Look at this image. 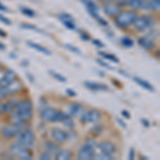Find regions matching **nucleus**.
Returning <instances> with one entry per match:
<instances>
[{"mask_svg":"<svg viewBox=\"0 0 160 160\" xmlns=\"http://www.w3.org/2000/svg\"><path fill=\"white\" fill-rule=\"evenodd\" d=\"M33 115V104L29 99H24L17 102L11 110V121L15 125H24Z\"/></svg>","mask_w":160,"mask_h":160,"instance_id":"f257e3e1","label":"nucleus"},{"mask_svg":"<svg viewBox=\"0 0 160 160\" xmlns=\"http://www.w3.org/2000/svg\"><path fill=\"white\" fill-rule=\"evenodd\" d=\"M137 16H138V14L133 11H121L117 16L114 17L115 26L121 28V29L129 27V26L133 24Z\"/></svg>","mask_w":160,"mask_h":160,"instance_id":"f03ea898","label":"nucleus"},{"mask_svg":"<svg viewBox=\"0 0 160 160\" xmlns=\"http://www.w3.org/2000/svg\"><path fill=\"white\" fill-rule=\"evenodd\" d=\"M95 146H96V141L94 139H88L84 142L83 145L80 148L78 152V159L80 160H91L95 156Z\"/></svg>","mask_w":160,"mask_h":160,"instance_id":"7ed1b4c3","label":"nucleus"},{"mask_svg":"<svg viewBox=\"0 0 160 160\" xmlns=\"http://www.w3.org/2000/svg\"><path fill=\"white\" fill-rule=\"evenodd\" d=\"M10 154H11L13 157H17V158H20L22 160H30V159H32V157H33L30 148H25L22 144H19L18 142L13 143L12 145L10 146Z\"/></svg>","mask_w":160,"mask_h":160,"instance_id":"20e7f679","label":"nucleus"},{"mask_svg":"<svg viewBox=\"0 0 160 160\" xmlns=\"http://www.w3.org/2000/svg\"><path fill=\"white\" fill-rule=\"evenodd\" d=\"M17 142L19 144H22V146L28 148H31L33 145H34L35 142V136L34 132L30 129H24L22 131H20L18 133V138H17Z\"/></svg>","mask_w":160,"mask_h":160,"instance_id":"39448f33","label":"nucleus"},{"mask_svg":"<svg viewBox=\"0 0 160 160\" xmlns=\"http://www.w3.org/2000/svg\"><path fill=\"white\" fill-rule=\"evenodd\" d=\"M24 125H15V124L4 125L3 127L1 128L0 132H1V136L3 137L4 139H13L16 136H18V133L20 131L26 129V127H24Z\"/></svg>","mask_w":160,"mask_h":160,"instance_id":"423d86ee","label":"nucleus"},{"mask_svg":"<svg viewBox=\"0 0 160 160\" xmlns=\"http://www.w3.org/2000/svg\"><path fill=\"white\" fill-rule=\"evenodd\" d=\"M102 118V113L99 110L97 109H91L87 112H84L83 114L80 117L82 123H92V124H97Z\"/></svg>","mask_w":160,"mask_h":160,"instance_id":"0eeeda50","label":"nucleus"},{"mask_svg":"<svg viewBox=\"0 0 160 160\" xmlns=\"http://www.w3.org/2000/svg\"><path fill=\"white\" fill-rule=\"evenodd\" d=\"M16 79H17V74L15 73L13 69L7 68L6 71H4L3 75H2V77L0 78V89L7 88Z\"/></svg>","mask_w":160,"mask_h":160,"instance_id":"6e6552de","label":"nucleus"},{"mask_svg":"<svg viewBox=\"0 0 160 160\" xmlns=\"http://www.w3.org/2000/svg\"><path fill=\"white\" fill-rule=\"evenodd\" d=\"M50 136L53 139V141H56L57 143L61 144V143H65L68 140V133L65 130L61 129V128L55 127L52 128L50 131Z\"/></svg>","mask_w":160,"mask_h":160,"instance_id":"1a4fd4ad","label":"nucleus"},{"mask_svg":"<svg viewBox=\"0 0 160 160\" xmlns=\"http://www.w3.org/2000/svg\"><path fill=\"white\" fill-rule=\"evenodd\" d=\"M133 27L139 32H143L151 27V22L146 16H137L136 20L133 22Z\"/></svg>","mask_w":160,"mask_h":160,"instance_id":"9d476101","label":"nucleus"},{"mask_svg":"<svg viewBox=\"0 0 160 160\" xmlns=\"http://www.w3.org/2000/svg\"><path fill=\"white\" fill-rule=\"evenodd\" d=\"M97 148L99 149L100 153L104 154H109V155H113L117 152V146L115 144H113L112 142L110 141H102L99 142L98 144H96Z\"/></svg>","mask_w":160,"mask_h":160,"instance_id":"9b49d317","label":"nucleus"},{"mask_svg":"<svg viewBox=\"0 0 160 160\" xmlns=\"http://www.w3.org/2000/svg\"><path fill=\"white\" fill-rule=\"evenodd\" d=\"M58 110L55 109V108H49L46 107L41 111V120L44 121V122H53V118H55Z\"/></svg>","mask_w":160,"mask_h":160,"instance_id":"f8f14e48","label":"nucleus"},{"mask_svg":"<svg viewBox=\"0 0 160 160\" xmlns=\"http://www.w3.org/2000/svg\"><path fill=\"white\" fill-rule=\"evenodd\" d=\"M81 2L84 4V7H86L87 11L89 12V14L96 19L98 17V10H99L98 6L93 0H81Z\"/></svg>","mask_w":160,"mask_h":160,"instance_id":"ddd939ff","label":"nucleus"},{"mask_svg":"<svg viewBox=\"0 0 160 160\" xmlns=\"http://www.w3.org/2000/svg\"><path fill=\"white\" fill-rule=\"evenodd\" d=\"M126 3L133 10H149V3L146 0H126Z\"/></svg>","mask_w":160,"mask_h":160,"instance_id":"4468645a","label":"nucleus"},{"mask_svg":"<svg viewBox=\"0 0 160 160\" xmlns=\"http://www.w3.org/2000/svg\"><path fill=\"white\" fill-rule=\"evenodd\" d=\"M104 12L106 15L110 17H115L118 13L121 12V8L118 6V4H114V3H106L104 6Z\"/></svg>","mask_w":160,"mask_h":160,"instance_id":"2eb2a0df","label":"nucleus"},{"mask_svg":"<svg viewBox=\"0 0 160 160\" xmlns=\"http://www.w3.org/2000/svg\"><path fill=\"white\" fill-rule=\"evenodd\" d=\"M83 84L84 87L88 88L89 90H91V91H108L109 90V88L106 84H102L95 81H84Z\"/></svg>","mask_w":160,"mask_h":160,"instance_id":"dca6fc26","label":"nucleus"},{"mask_svg":"<svg viewBox=\"0 0 160 160\" xmlns=\"http://www.w3.org/2000/svg\"><path fill=\"white\" fill-rule=\"evenodd\" d=\"M138 44L142 48L146 50H152L155 48V43L151 38L148 37H141L138 38Z\"/></svg>","mask_w":160,"mask_h":160,"instance_id":"f3484780","label":"nucleus"},{"mask_svg":"<svg viewBox=\"0 0 160 160\" xmlns=\"http://www.w3.org/2000/svg\"><path fill=\"white\" fill-rule=\"evenodd\" d=\"M18 102L19 100H17V99H10L6 102L0 104V114H4V113L11 112V110L17 105Z\"/></svg>","mask_w":160,"mask_h":160,"instance_id":"a211bd4d","label":"nucleus"},{"mask_svg":"<svg viewBox=\"0 0 160 160\" xmlns=\"http://www.w3.org/2000/svg\"><path fill=\"white\" fill-rule=\"evenodd\" d=\"M6 89V91L8 93V95H14L16 94V93H18L20 90L22 89V81H18V80H15V81H13L10 86H8L7 88H4Z\"/></svg>","mask_w":160,"mask_h":160,"instance_id":"6ab92c4d","label":"nucleus"},{"mask_svg":"<svg viewBox=\"0 0 160 160\" xmlns=\"http://www.w3.org/2000/svg\"><path fill=\"white\" fill-rule=\"evenodd\" d=\"M82 110V106L79 102H71L68 106V114L69 117H78Z\"/></svg>","mask_w":160,"mask_h":160,"instance_id":"aec40b11","label":"nucleus"},{"mask_svg":"<svg viewBox=\"0 0 160 160\" xmlns=\"http://www.w3.org/2000/svg\"><path fill=\"white\" fill-rule=\"evenodd\" d=\"M60 149V145L59 143L57 142H52V141H46L44 143V152L48 154H53V153H57V152Z\"/></svg>","mask_w":160,"mask_h":160,"instance_id":"412c9836","label":"nucleus"},{"mask_svg":"<svg viewBox=\"0 0 160 160\" xmlns=\"http://www.w3.org/2000/svg\"><path fill=\"white\" fill-rule=\"evenodd\" d=\"M26 44H27V45L29 46V47L33 48V49H35V50L40 51L41 53H44V55H45V56H50V55H51V51H50V50H48L47 48H45V47H44V46L40 45V44H37V43L30 42V41H27V42H26Z\"/></svg>","mask_w":160,"mask_h":160,"instance_id":"4be33fe9","label":"nucleus"},{"mask_svg":"<svg viewBox=\"0 0 160 160\" xmlns=\"http://www.w3.org/2000/svg\"><path fill=\"white\" fill-rule=\"evenodd\" d=\"M73 157V154L68 149H59L55 155L56 160H71Z\"/></svg>","mask_w":160,"mask_h":160,"instance_id":"5701e85b","label":"nucleus"},{"mask_svg":"<svg viewBox=\"0 0 160 160\" xmlns=\"http://www.w3.org/2000/svg\"><path fill=\"white\" fill-rule=\"evenodd\" d=\"M133 81H135L137 84H139L140 87H142L143 89H145V90H148V91H149V92H154L155 91V88L152 86L148 81H146V80L140 78V77H137V76L133 77Z\"/></svg>","mask_w":160,"mask_h":160,"instance_id":"b1692460","label":"nucleus"},{"mask_svg":"<svg viewBox=\"0 0 160 160\" xmlns=\"http://www.w3.org/2000/svg\"><path fill=\"white\" fill-rule=\"evenodd\" d=\"M98 55L100 57H102L104 59H106V60H109L111 62H113V63H118V62H120V60H118V57L114 56V55H112V53L105 52V51H99Z\"/></svg>","mask_w":160,"mask_h":160,"instance_id":"393cba45","label":"nucleus"},{"mask_svg":"<svg viewBox=\"0 0 160 160\" xmlns=\"http://www.w3.org/2000/svg\"><path fill=\"white\" fill-rule=\"evenodd\" d=\"M59 19L62 22V24H64V22H75V19L74 17L72 16L71 14H68V13H61V14H59Z\"/></svg>","mask_w":160,"mask_h":160,"instance_id":"a878e982","label":"nucleus"},{"mask_svg":"<svg viewBox=\"0 0 160 160\" xmlns=\"http://www.w3.org/2000/svg\"><path fill=\"white\" fill-rule=\"evenodd\" d=\"M48 73L50 74V76H52L53 78H55L56 80H58V81H60V82H66L68 81V79H66V77H64L63 75L60 74V73H57V72L55 71H52V69H49L48 71Z\"/></svg>","mask_w":160,"mask_h":160,"instance_id":"bb28decb","label":"nucleus"},{"mask_svg":"<svg viewBox=\"0 0 160 160\" xmlns=\"http://www.w3.org/2000/svg\"><path fill=\"white\" fill-rule=\"evenodd\" d=\"M69 117V115L68 114V113H65V112H62V111H59L58 110V112H57V114H56V117L55 118H53V122H63L65 118H68Z\"/></svg>","mask_w":160,"mask_h":160,"instance_id":"cd10ccee","label":"nucleus"},{"mask_svg":"<svg viewBox=\"0 0 160 160\" xmlns=\"http://www.w3.org/2000/svg\"><path fill=\"white\" fill-rule=\"evenodd\" d=\"M121 44H122V46H124L125 48H130L133 46V41L131 40L129 37H124L121 38Z\"/></svg>","mask_w":160,"mask_h":160,"instance_id":"c85d7f7f","label":"nucleus"},{"mask_svg":"<svg viewBox=\"0 0 160 160\" xmlns=\"http://www.w3.org/2000/svg\"><path fill=\"white\" fill-rule=\"evenodd\" d=\"M20 12H22V14H24L25 16H28V17H30V18L35 17V12L33 11V10L29 9V8H20Z\"/></svg>","mask_w":160,"mask_h":160,"instance_id":"c756f323","label":"nucleus"},{"mask_svg":"<svg viewBox=\"0 0 160 160\" xmlns=\"http://www.w3.org/2000/svg\"><path fill=\"white\" fill-rule=\"evenodd\" d=\"M148 3H149V9L153 10L155 12H159L160 0H151V1H148Z\"/></svg>","mask_w":160,"mask_h":160,"instance_id":"7c9ffc66","label":"nucleus"},{"mask_svg":"<svg viewBox=\"0 0 160 160\" xmlns=\"http://www.w3.org/2000/svg\"><path fill=\"white\" fill-rule=\"evenodd\" d=\"M102 130H104V127H102V125H94L91 128L90 132H91L92 135H94V136H99V135H102Z\"/></svg>","mask_w":160,"mask_h":160,"instance_id":"2f4dec72","label":"nucleus"},{"mask_svg":"<svg viewBox=\"0 0 160 160\" xmlns=\"http://www.w3.org/2000/svg\"><path fill=\"white\" fill-rule=\"evenodd\" d=\"M95 158L99 159V160H113L114 157L113 155H109V154H104V153H99V154H95Z\"/></svg>","mask_w":160,"mask_h":160,"instance_id":"473e14b6","label":"nucleus"},{"mask_svg":"<svg viewBox=\"0 0 160 160\" xmlns=\"http://www.w3.org/2000/svg\"><path fill=\"white\" fill-rule=\"evenodd\" d=\"M20 28L22 29H28V30H32V31H37V32H41V30L37 28L35 26L33 25H30V24H22L20 25Z\"/></svg>","mask_w":160,"mask_h":160,"instance_id":"72a5a7b5","label":"nucleus"},{"mask_svg":"<svg viewBox=\"0 0 160 160\" xmlns=\"http://www.w3.org/2000/svg\"><path fill=\"white\" fill-rule=\"evenodd\" d=\"M64 46H65V47L68 48V50L73 51V52L77 53V55H81V51H80V49H79V48H77L76 46H74V45H71V44H64Z\"/></svg>","mask_w":160,"mask_h":160,"instance_id":"f704fd0d","label":"nucleus"},{"mask_svg":"<svg viewBox=\"0 0 160 160\" xmlns=\"http://www.w3.org/2000/svg\"><path fill=\"white\" fill-rule=\"evenodd\" d=\"M64 124V126L65 127H68V128H73L74 127V121L73 118H72V117H68V118H65V120L62 122Z\"/></svg>","mask_w":160,"mask_h":160,"instance_id":"c9c22d12","label":"nucleus"},{"mask_svg":"<svg viewBox=\"0 0 160 160\" xmlns=\"http://www.w3.org/2000/svg\"><path fill=\"white\" fill-rule=\"evenodd\" d=\"M96 62L99 64L100 66H102V68H107V69H110V71H112V69H114V68H112V66H110L108 63H106V62H104L102 60V59H96Z\"/></svg>","mask_w":160,"mask_h":160,"instance_id":"e433bc0d","label":"nucleus"},{"mask_svg":"<svg viewBox=\"0 0 160 160\" xmlns=\"http://www.w3.org/2000/svg\"><path fill=\"white\" fill-rule=\"evenodd\" d=\"M0 22H3V24H4V25H7V26L12 25L11 19H9V18H8V17H6V16H4V15H2V14H0Z\"/></svg>","mask_w":160,"mask_h":160,"instance_id":"4c0bfd02","label":"nucleus"},{"mask_svg":"<svg viewBox=\"0 0 160 160\" xmlns=\"http://www.w3.org/2000/svg\"><path fill=\"white\" fill-rule=\"evenodd\" d=\"M40 159L41 160H50L51 159V154H48L46 152H44L40 155Z\"/></svg>","mask_w":160,"mask_h":160,"instance_id":"58836bf2","label":"nucleus"},{"mask_svg":"<svg viewBox=\"0 0 160 160\" xmlns=\"http://www.w3.org/2000/svg\"><path fill=\"white\" fill-rule=\"evenodd\" d=\"M92 43L94 44V45L96 46V47H98V48H104L105 47V44L102 43L100 40H93Z\"/></svg>","mask_w":160,"mask_h":160,"instance_id":"ea45409f","label":"nucleus"},{"mask_svg":"<svg viewBox=\"0 0 160 160\" xmlns=\"http://www.w3.org/2000/svg\"><path fill=\"white\" fill-rule=\"evenodd\" d=\"M96 20H97V22H98V24H99V25H102V26H105V27H107V26H108V22H107V20H106V19H104V18H102V17L98 16V17H97V18H96Z\"/></svg>","mask_w":160,"mask_h":160,"instance_id":"a19ab883","label":"nucleus"},{"mask_svg":"<svg viewBox=\"0 0 160 160\" xmlns=\"http://www.w3.org/2000/svg\"><path fill=\"white\" fill-rule=\"evenodd\" d=\"M80 38H81V40H83V41H89L90 38H91L88 33L82 32V31H80Z\"/></svg>","mask_w":160,"mask_h":160,"instance_id":"79ce46f5","label":"nucleus"},{"mask_svg":"<svg viewBox=\"0 0 160 160\" xmlns=\"http://www.w3.org/2000/svg\"><path fill=\"white\" fill-rule=\"evenodd\" d=\"M66 94L68 95V96H71V97H76L77 96V93L74 91V90H72V89H66Z\"/></svg>","mask_w":160,"mask_h":160,"instance_id":"37998d69","label":"nucleus"},{"mask_svg":"<svg viewBox=\"0 0 160 160\" xmlns=\"http://www.w3.org/2000/svg\"><path fill=\"white\" fill-rule=\"evenodd\" d=\"M128 159H130V160L135 159V149H133V148H130L129 149V154H128Z\"/></svg>","mask_w":160,"mask_h":160,"instance_id":"c03bdc74","label":"nucleus"},{"mask_svg":"<svg viewBox=\"0 0 160 160\" xmlns=\"http://www.w3.org/2000/svg\"><path fill=\"white\" fill-rule=\"evenodd\" d=\"M121 114H122V117H124L125 118H130V113L128 112L127 110H122Z\"/></svg>","mask_w":160,"mask_h":160,"instance_id":"a18cd8bd","label":"nucleus"},{"mask_svg":"<svg viewBox=\"0 0 160 160\" xmlns=\"http://www.w3.org/2000/svg\"><path fill=\"white\" fill-rule=\"evenodd\" d=\"M141 123H142V125H143L144 127H149V122L146 120V118H142Z\"/></svg>","mask_w":160,"mask_h":160,"instance_id":"49530a36","label":"nucleus"},{"mask_svg":"<svg viewBox=\"0 0 160 160\" xmlns=\"http://www.w3.org/2000/svg\"><path fill=\"white\" fill-rule=\"evenodd\" d=\"M117 121H118V124H120V126H122V127H123V128H126V124H125V123H124V122H123V121H122V120H121V118H117Z\"/></svg>","mask_w":160,"mask_h":160,"instance_id":"de8ad7c7","label":"nucleus"},{"mask_svg":"<svg viewBox=\"0 0 160 160\" xmlns=\"http://www.w3.org/2000/svg\"><path fill=\"white\" fill-rule=\"evenodd\" d=\"M26 76H27V78L29 79L31 82H34V77H33L30 73H27V74H26Z\"/></svg>","mask_w":160,"mask_h":160,"instance_id":"09e8293b","label":"nucleus"},{"mask_svg":"<svg viewBox=\"0 0 160 160\" xmlns=\"http://www.w3.org/2000/svg\"><path fill=\"white\" fill-rule=\"evenodd\" d=\"M22 66H24V68H26V66H29V61H28V60H22Z\"/></svg>","mask_w":160,"mask_h":160,"instance_id":"8fccbe9b","label":"nucleus"},{"mask_svg":"<svg viewBox=\"0 0 160 160\" xmlns=\"http://www.w3.org/2000/svg\"><path fill=\"white\" fill-rule=\"evenodd\" d=\"M0 37H1V38H7V33L4 32L3 30H1V29H0Z\"/></svg>","mask_w":160,"mask_h":160,"instance_id":"3c124183","label":"nucleus"},{"mask_svg":"<svg viewBox=\"0 0 160 160\" xmlns=\"http://www.w3.org/2000/svg\"><path fill=\"white\" fill-rule=\"evenodd\" d=\"M0 11H8V8L4 7L3 4L0 3Z\"/></svg>","mask_w":160,"mask_h":160,"instance_id":"603ef678","label":"nucleus"},{"mask_svg":"<svg viewBox=\"0 0 160 160\" xmlns=\"http://www.w3.org/2000/svg\"><path fill=\"white\" fill-rule=\"evenodd\" d=\"M0 50H6V45L0 42Z\"/></svg>","mask_w":160,"mask_h":160,"instance_id":"864d4df0","label":"nucleus"},{"mask_svg":"<svg viewBox=\"0 0 160 160\" xmlns=\"http://www.w3.org/2000/svg\"><path fill=\"white\" fill-rule=\"evenodd\" d=\"M100 2H104V3H110V2H113L115 0H99Z\"/></svg>","mask_w":160,"mask_h":160,"instance_id":"5fc2aeb1","label":"nucleus"},{"mask_svg":"<svg viewBox=\"0 0 160 160\" xmlns=\"http://www.w3.org/2000/svg\"><path fill=\"white\" fill-rule=\"evenodd\" d=\"M10 58H12V59H16V55H15L14 52L10 53Z\"/></svg>","mask_w":160,"mask_h":160,"instance_id":"6e6d98bb","label":"nucleus"},{"mask_svg":"<svg viewBox=\"0 0 160 160\" xmlns=\"http://www.w3.org/2000/svg\"><path fill=\"white\" fill-rule=\"evenodd\" d=\"M120 73H122L125 77H129V75H127V74L125 73V72H123V71H120Z\"/></svg>","mask_w":160,"mask_h":160,"instance_id":"4d7b16f0","label":"nucleus"}]
</instances>
